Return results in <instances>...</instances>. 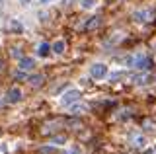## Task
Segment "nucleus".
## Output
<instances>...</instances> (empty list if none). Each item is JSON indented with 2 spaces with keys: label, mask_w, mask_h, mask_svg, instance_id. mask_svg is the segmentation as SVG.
I'll use <instances>...</instances> for the list:
<instances>
[{
  "label": "nucleus",
  "mask_w": 156,
  "mask_h": 154,
  "mask_svg": "<svg viewBox=\"0 0 156 154\" xmlns=\"http://www.w3.org/2000/svg\"><path fill=\"white\" fill-rule=\"evenodd\" d=\"M18 68L22 70V72L33 70V68H35V59H31V57H22L20 62H18Z\"/></svg>",
  "instance_id": "6"
},
{
  "label": "nucleus",
  "mask_w": 156,
  "mask_h": 154,
  "mask_svg": "<svg viewBox=\"0 0 156 154\" xmlns=\"http://www.w3.org/2000/svg\"><path fill=\"white\" fill-rule=\"evenodd\" d=\"M133 18L139 23H146V22H150L154 18V12L152 10H136L135 14H133Z\"/></svg>",
  "instance_id": "5"
},
{
  "label": "nucleus",
  "mask_w": 156,
  "mask_h": 154,
  "mask_svg": "<svg viewBox=\"0 0 156 154\" xmlns=\"http://www.w3.org/2000/svg\"><path fill=\"white\" fill-rule=\"evenodd\" d=\"M144 154H156V148H150V150H146Z\"/></svg>",
  "instance_id": "21"
},
{
  "label": "nucleus",
  "mask_w": 156,
  "mask_h": 154,
  "mask_svg": "<svg viewBox=\"0 0 156 154\" xmlns=\"http://www.w3.org/2000/svg\"><path fill=\"white\" fill-rule=\"evenodd\" d=\"M150 59L146 55H136V57H133V68H136V70H146V68H150Z\"/></svg>",
  "instance_id": "3"
},
{
  "label": "nucleus",
  "mask_w": 156,
  "mask_h": 154,
  "mask_svg": "<svg viewBox=\"0 0 156 154\" xmlns=\"http://www.w3.org/2000/svg\"><path fill=\"white\" fill-rule=\"evenodd\" d=\"M66 154H82V148H80V146H76V144H74L72 148H68V152H66Z\"/></svg>",
  "instance_id": "18"
},
{
  "label": "nucleus",
  "mask_w": 156,
  "mask_h": 154,
  "mask_svg": "<svg viewBox=\"0 0 156 154\" xmlns=\"http://www.w3.org/2000/svg\"><path fill=\"white\" fill-rule=\"evenodd\" d=\"M20 2H22L23 6H26V4H29V2H31V0H20Z\"/></svg>",
  "instance_id": "22"
},
{
  "label": "nucleus",
  "mask_w": 156,
  "mask_h": 154,
  "mask_svg": "<svg viewBox=\"0 0 156 154\" xmlns=\"http://www.w3.org/2000/svg\"><path fill=\"white\" fill-rule=\"evenodd\" d=\"M82 111H86V107H84V105H78V102L70 105V113H74V115H80Z\"/></svg>",
  "instance_id": "13"
},
{
  "label": "nucleus",
  "mask_w": 156,
  "mask_h": 154,
  "mask_svg": "<svg viewBox=\"0 0 156 154\" xmlns=\"http://www.w3.org/2000/svg\"><path fill=\"white\" fill-rule=\"evenodd\" d=\"M8 30L20 33V31H23V27H22V23H20L18 20H10V22H8Z\"/></svg>",
  "instance_id": "12"
},
{
  "label": "nucleus",
  "mask_w": 156,
  "mask_h": 154,
  "mask_svg": "<svg viewBox=\"0 0 156 154\" xmlns=\"http://www.w3.org/2000/svg\"><path fill=\"white\" fill-rule=\"evenodd\" d=\"M0 154H8V146H6V144H0Z\"/></svg>",
  "instance_id": "19"
},
{
  "label": "nucleus",
  "mask_w": 156,
  "mask_h": 154,
  "mask_svg": "<svg viewBox=\"0 0 156 154\" xmlns=\"http://www.w3.org/2000/svg\"><path fill=\"white\" fill-rule=\"evenodd\" d=\"M0 105H2V102H0Z\"/></svg>",
  "instance_id": "24"
},
{
  "label": "nucleus",
  "mask_w": 156,
  "mask_h": 154,
  "mask_svg": "<svg viewBox=\"0 0 156 154\" xmlns=\"http://www.w3.org/2000/svg\"><path fill=\"white\" fill-rule=\"evenodd\" d=\"M66 142V137H62V135H58V137H53V146H61V144Z\"/></svg>",
  "instance_id": "16"
},
{
  "label": "nucleus",
  "mask_w": 156,
  "mask_h": 154,
  "mask_svg": "<svg viewBox=\"0 0 156 154\" xmlns=\"http://www.w3.org/2000/svg\"><path fill=\"white\" fill-rule=\"evenodd\" d=\"M107 74H109V66L105 62H94L90 66V76L94 80H104V78H107Z\"/></svg>",
  "instance_id": "2"
},
{
  "label": "nucleus",
  "mask_w": 156,
  "mask_h": 154,
  "mask_svg": "<svg viewBox=\"0 0 156 154\" xmlns=\"http://www.w3.org/2000/svg\"><path fill=\"white\" fill-rule=\"evenodd\" d=\"M12 57H20V59H22V55H20L18 49H12Z\"/></svg>",
  "instance_id": "20"
},
{
  "label": "nucleus",
  "mask_w": 156,
  "mask_h": 154,
  "mask_svg": "<svg viewBox=\"0 0 156 154\" xmlns=\"http://www.w3.org/2000/svg\"><path fill=\"white\" fill-rule=\"evenodd\" d=\"M29 84L33 86V88H39V86H43V82H45V76L43 74H33V76H29Z\"/></svg>",
  "instance_id": "10"
},
{
  "label": "nucleus",
  "mask_w": 156,
  "mask_h": 154,
  "mask_svg": "<svg viewBox=\"0 0 156 154\" xmlns=\"http://www.w3.org/2000/svg\"><path fill=\"white\" fill-rule=\"evenodd\" d=\"M156 82V74H144L143 80H140V84H154Z\"/></svg>",
  "instance_id": "14"
},
{
  "label": "nucleus",
  "mask_w": 156,
  "mask_h": 154,
  "mask_svg": "<svg viewBox=\"0 0 156 154\" xmlns=\"http://www.w3.org/2000/svg\"><path fill=\"white\" fill-rule=\"evenodd\" d=\"M146 144H148V142H146V137H144V135H135V137H133V146L135 148L143 150V148H146Z\"/></svg>",
  "instance_id": "7"
},
{
  "label": "nucleus",
  "mask_w": 156,
  "mask_h": 154,
  "mask_svg": "<svg viewBox=\"0 0 156 154\" xmlns=\"http://www.w3.org/2000/svg\"><path fill=\"white\" fill-rule=\"evenodd\" d=\"M98 26H100V16H94V18H90V20L86 22V26H84V27H86L88 31H92V30H96Z\"/></svg>",
  "instance_id": "11"
},
{
  "label": "nucleus",
  "mask_w": 156,
  "mask_h": 154,
  "mask_svg": "<svg viewBox=\"0 0 156 154\" xmlns=\"http://www.w3.org/2000/svg\"><path fill=\"white\" fill-rule=\"evenodd\" d=\"M51 49H53V53H55V55H62V53H65V49H66L65 39H57V41L51 45Z\"/></svg>",
  "instance_id": "8"
},
{
  "label": "nucleus",
  "mask_w": 156,
  "mask_h": 154,
  "mask_svg": "<svg viewBox=\"0 0 156 154\" xmlns=\"http://www.w3.org/2000/svg\"><path fill=\"white\" fill-rule=\"evenodd\" d=\"M49 51H51V45H49V43H39L37 49H35L37 57H41V59H45V57L49 55Z\"/></svg>",
  "instance_id": "9"
},
{
  "label": "nucleus",
  "mask_w": 156,
  "mask_h": 154,
  "mask_svg": "<svg viewBox=\"0 0 156 154\" xmlns=\"http://www.w3.org/2000/svg\"><path fill=\"white\" fill-rule=\"evenodd\" d=\"M47 2H53V0H39V4H47Z\"/></svg>",
  "instance_id": "23"
},
{
  "label": "nucleus",
  "mask_w": 156,
  "mask_h": 154,
  "mask_svg": "<svg viewBox=\"0 0 156 154\" xmlns=\"http://www.w3.org/2000/svg\"><path fill=\"white\" fill-rule=\"evenodd\" d=\"M22 98H23V92H22V88H18V86H12V88L6 92V102L8 103H18V102H22Z\"/></svg>",
  "instance_id": "4"
},
{
  "label": "nucleus",
  "mask_w": 156,
  "mask_h": 154,
  "mask_svg": "<svg viewBox=\"0 0 156 154\" xmlns=\"http://www.w3.org/2000/svg\"><path fill=\"white\" fill-rule=\"evenodd\" d=\"M78 100H80V90H76V88H68L66 92L61 96L58 103H61L62 107H70V105H72V103H76Z\"/></svg>",
  "instance_id": "1"
},
{
  "label": "nucleus",
  "mask_w": 156,
  "mask_h": 154,
  "mask_svg": "<svg viewBox=\"0 0 156 154\" xmlns=\"http://www.w3.org/2000/svg\"><path fill=\"white\" fill-rule=\"evenodd\" d=\"M57 148L53 146V144H49V146H41L39 148V154H55Z\"/></svg>",
  "instance_id": "15"
},
{
  "label": "nucleus",
  "mask_w": 156,
  "mask_h": 154,
  "mask_svg": "<svg viewBox=\"0 0 156 154\" xmlns=\"http://www.w3.org/2000/svg\"><path fill=\"white\" fill-rule=\"evenodd\" d=\"M96 0H80V6L84 8V10H90V8H94Z\"/></svg>",
  "instance_id": "17"
}]
</instances>
